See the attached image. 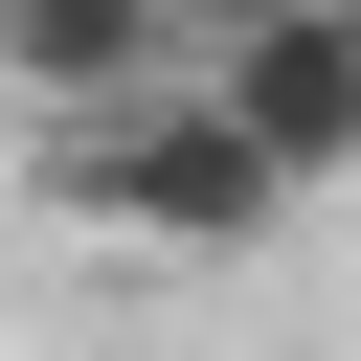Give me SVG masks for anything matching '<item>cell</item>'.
Segmentation results:
<instances>
[{
  "mask_svg": "<svg viewBox=\"0 0 361 361\" xmlns=\"http://www.w3.org/2000/svg\"><path fill=\"white\" fill-rule=\"evenodd\" d=\"M45 226H90V248H271V226H293V180H271V135L180 68V90H135V113H68V135H45Z\"/></svg>",
  "mask_w": 361,
  "mask_h": 361,
  "instance_id": "obj_1",
  "label": "cell"
},
{
  "mask_svg": "<svg viewBox=\"0 0 361 361\" xmlns=\"http://www.w3.org/2000/svg\"><path fill=\"white\" fill-rule=\"evenodd\" d=\"M203 90L271 135V180L316 203V180H361V0H316V23H248V45H203Z\"/></svg>",
  "mask_w": 361,
  "mask_h": 361,
  "instance_id": "obj_2",
  "label": "cell"
},
{
  "mask_svg": "<svg viewBox=\"0 0 361 361\" xmlns=\"http://www.w3.org/2000/svg\"><path fill=\"white\" fill-rule=\"evenodd\" d=\"M203 45H180V0H0V90L68 135V113H135V90H180Z\"/></svg>",
  "mask_w": 361,
  "mask_h": 361,
  "instance_id": "obj_3",
  "label": "cell"
},
{
  "mask_svg": "<svg viewBox=\"0 0 361 361\" xmlns=\"http://www.w3.org/2000/svg\"><path fill=\"white\" fill-rule=\"evenodd\" d=\"M248 23H316V0H180V45H248Z\"/></svg>",
  "mask_w": 361,
  "mask_h": 361,
  "instance_id": "obj_4",
  "label": "cell"
}]
</instances>
